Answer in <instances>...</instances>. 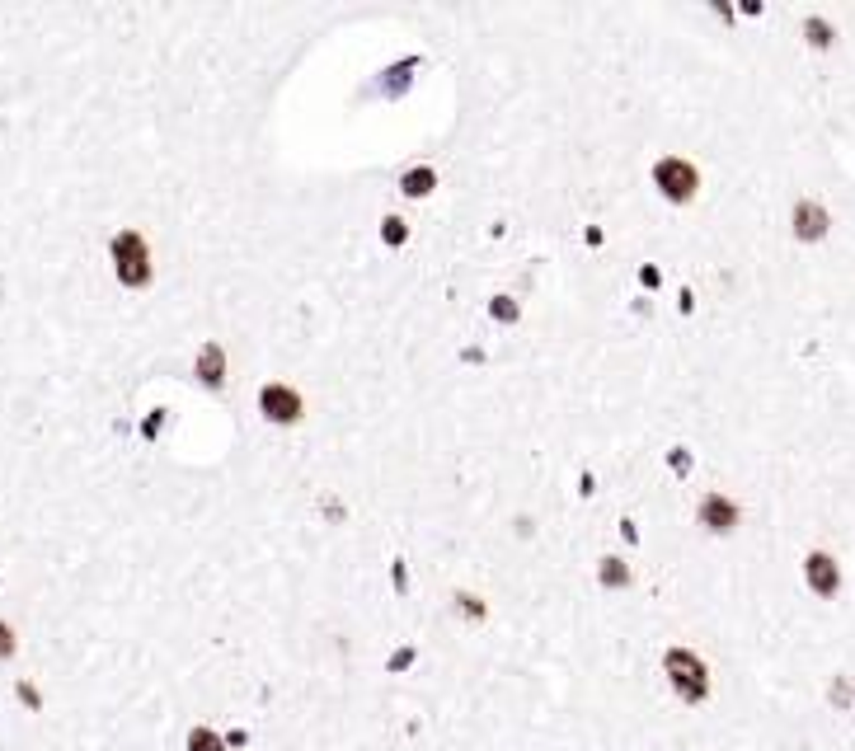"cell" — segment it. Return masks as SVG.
<instances>
[{
	"label": "cell",
	"mask_w": 855,
	"mask_h": 751,
	"mask_svg": "<svg viewBox=\"0 0 855 751\" xmlns=\"http://www.w3.org/2000/svg\"><path fill=\"white\" fill-rule=\"evenodd\" d=\"M799 38H804V47L809 52H832V47L841 43V29L837 19L823 15V10H809V15L799 19Z\"/></svg>",
	"instance_id": "8"
},
{
	"label": "cell",
	"mask_w": 855,
	"mask_h": 751,
	"mask_svg": "<svg viewBox=\"0 0 855 751\" xmlns=\"http://www.w3.org/2000/svg\"><path fill=\"white\" fill-rule=\"evenodd\" d=\"M188 751H226V742H221L212 728H193V733H188Z\"/></svg>",
	"instance_id": "14"
},
{
	"label": "cell",
	"mask_w": 855,
	"mask_h": 751,
	"mask_svg": "<svg viewBox=\"0 0 855 751\" xmlns=\"http://www.w3.org/2000/svg\"><path fill=\"white\" fill-rule=\"evenodd\" d=\"M799 578L818 601H837L841 587H846V573H841V559L832 550H809L799 559Z\"/></svg>",
	"instance_id": "4"
},
{
	"label": "cell",
	"mask_w": 855,
	"mask_h": 751,
	"mask_svg": "<svg viewBox=\"0 0 855 751\" xmlns=\"http://www.w3.org/2000/svg\"><path fill=\"white\" fill-rule=\"evenodd\" d=\"M696 517L705 531H715V536H733L738 526H743V507H738V498H729L724 489H710L705 498H700Z\"/></svg>",
	"instance_id": "6"
},
{
	"label": "cell",
	"mask_w": 855,
	"mask_h": 751,
	"mask_svg": "<svg viewBox=\"0 0 855 751\" xmlns=\"http://www.w3.org/2000/svg\"><path fill=\"white\" fill-rule=\"evenodd\" d=\"M672 465H677V475H686V470H691V456H686L682 446H677V451H672Z\"/></svg>",
	"instance_id": "19"
},
{
	"label": "cell",
	"mask_w": 855,
	"mask_h": 751,
	"mask_svg": "<svg viewBox=\"0 0 855 751\" xmlns=\"http://www.w3.org/2000/svg\"><path fill=\"white\" fill-rule=\"evenodd\" d=\"M663 672H668V686L677 690V700H686V705H705L710 700V667L691 648H668L663 653Z\"/></svg>",
	"instance_id": "1"
},
{
	"label": "cell",
	"mask_w": 855,
	"mask_h": 751,
	"mask_svg": "<svg viewBox=\"0 0 855 751\" xmlns=\"http://www.w3.org/2000/svg\"><path fill=\"white\" fill-rule=\"evenodd\" d=\"M259 414H264L268 423H296V418H301V395H296L292 385L268 381L264 390H259Z\"/></svg>",
	"instance_id": "7"
},
{
	"label": "cell",
	"mask_w": 855,
	"mask_h": 751,
	"mask_svg": "<svg viewBox=\"0 0 855 751\" xmlns=\"http://www.w3.org/2000/svg\"><path fill=\"white\" fill-rule=\"evenodd\" d=\"M456 611L466 615V620H484V601L475 592H456Z\"/></svg>",
	"instance_id": "16"
},
{
	"label": "cell",
	"mask_w": 855,
	"mask_h": 751,
	"mask_svg": "<svg viewBox=\"0 0 855 751\" xmlns=\"http://www.w3.org/2000/svg\"><path fill=\"white\" fill-rule=\"evenodd\" d=\"M109 254L123 287H146L151 282V249L141 240V230H118L109 240Z\"/></svg>",
	"instance_id": "2"
},
{
	"label": "cell",
	"mask_w": 855,
	"mask_h": 751,
	"mask_svg": "<svg viewBox=\"0 0 855 751\" xmlns=\"http://www.w3.org/2000/svg\"><path fill=\"white\" fill-rule=\"evenodd\" d=\"M405 235H409V226L400 221V216H386V221H381V240H386V245H405Z\"/></svg>",
	"instance_id": "15"
},
{
	"label": "cell",
	"mask_w": 855,
	"mask_h": 751,
	"mask_svg": "<svg viewBox=\"0 0 855 751\" xmlns=\"http://www.w3.org/2000/svg\"><path fill=\"white\" fill-rule=\"evenodd\" d=\"M597 583L611 587V592H616V587H630V564L616 559V554H607V559L597 564Z\"/></svg>",
	"instance_id": "11"
},
{
	"label": "cell",
	"mask_w": 855,
	"mask_h": 751,
	"mask_svg": "<svg viewBox=\"0 0 855 751\" xmlns=\"http://www.w3.org/2000/svg\"><path fill=\"white\" fill-rule=\"evenodd\" d=\"M827 705L837 709V714H855V676L851 672L827 676Z\"/></svg>",
	"instance_id": "10"
},
{
	"label": "cell",
	"mask_w": 855,
	"mask_h": 751,
	"mask_svg": "<svg viewBox=\"0 0 855 751\" xmlns=\"http://www.w3.org/2000/svg\"><path fill=\"white\" fill-rule=\"evenodd\" d=\"M653 184H658V193L668 202H691L700 188V169L691 160H682V155H668V160L653 165Z\"/></svg>",
	"instance_id": "5"
},
{
	"label": "cell",
	"mask_w": 855,
	"mask_h": 751,
	"mask_svg": "<svg viewBox=\"0 0 855 751\" xmlns=\"http://www.w3.org/2000/svg\"><path fill=\"white\" fill-rule=\"evenodd\" d=\"M409 662H414V648H400V653H390V672H400V667H409Z\"/></svg>",
	"instance_id": "18"
},
{
	"label": "cell",
	"mask_w": 855,
	"mask_h": 751,
	"mask_svg": "<svg viewBox=\"0 0 855 751\" xmlns=\"http://www.w3.org/2000/svg\"><path fill=\"white\" fill-rule=\"evenodd\" d=\"M832 226H837V216H832V207H827L823 198H813V193L794 198V207H790V235L799 240V245H823L827 235H832Z\"/></svg>",
	"instance_id": "3"
},
{
	"label": "cell",
	"mask_w": 855,
	"mask_h": 751,
	"mask_svg": "<svg viewBox=\"0 0 855 751\" xmlns=\"http://www.w3.org/2000/svg\"><path fill=\"white\" fill-rule=\"evenodd\" d=\"M851 719H855V714H851Z\"/></svg>",
	"instance_id": "20"
},
{
	"label": "cell",
	"mask_w": 855,
	"mask_h": 751,
	"mask_svg": "<svg viewBox=\"0 0 855 751\" xmlns=\"http://www.w3.org/2000/svg\"><path fill=\"white\" fill-rule=\"evenodd\" d=\"M400 188H405L409 198H428V193L437 188V174L428 165H419V169H409L405 179H400Z\"/></svg>",
	"instance_id": "12"
},
{
	"label": "cell",
	"mask_w": 855,
	"mask_h": 751,
	"mask_svg": "<svg viewBox=\"0 0 855 751\" xmlns=\"http://www.w3.org/2000/svg\"><path fill=\"white\" fill-rule=\"evenodd\" d=\"M193 371H198V381H203L207 390H217V385L226 381V353H221V343H203L198 357H193Z\"/></svg>",
	"instance_id": "9"
},
{
	"label": "cell",
	"mask_w": 855,
	"mask_h": 751,
	"mask_svg": "<svg viewBox=\"0 0 855 751\" xmlns=\"http://www.w3.org/2000/svg\"><path fill=\"white\" fill-rule=\"evenodd\" d=\"M10 653H15V629H10L5 620H0V662L10 658Z\"/></svg>",
	"instance_id": "17"
},
{
	"label": "cell",
	"mask_w": 855,
	"mask_h": 751,
	"mask_svg": "<svg viewBox=\"0 0 855 751\" xmlns=\"http://www.w3.org/2000/svg\"><path fill=\"white\" fill-rule=\"evenodd\" d=\"M489 315H494L498 324H517V315H522V306H517L513 296H494V301H489Z\"/></svg>",
	"instance_id": "13"
}]
</instances>
